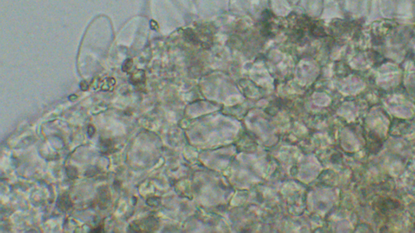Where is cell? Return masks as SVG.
Returning a JSON list of instances; mask_svg holds the SVG:
<instances>
[{"mask_svg": "<svg viewBox=\"0 0 415 233\" xmlns=\"http://www.w3.org/2000/svg\"><path fill=\"white\" fill-rule=\"evenodd\" d=\"M89 84H88V83L86 81H82L80 83V89L82 91H87L88 89H89Z\"/></svg>", "mask_w": 415, "mask_h": 233, "instance_id": "obj_7", "label": "cell"}, {"mask_svg": "<svg viewBox=\"0 0 415 233\" xmlns=\"http://www.w3.org/2000/svg\"><path fill=\"white\" fill-rule=\"evenodd\" d=\"M58 207L61 210H68L69 208L71 207L72 203H71V201L69 199V197L67 196H62V197H60L59 199L58 200Z\"/></svg>", "mask_w": 415, "mask_h": 233, "instance_id": "obj_2", "label": "cell"}, {"mask_svg": "<svg viewBox=\"0 0 415 233\" xmlns=\"http://www.w3.org/2000/svg\"><path fill=\"white\" fill-rule=\"evenodd\" d=\"M132 60L129 58V59H127L125 61H124L122 69H123V71H128V70H129V69L132 67Z\"/></svg>", "mask_w": 415, "mask_h": 233, "instance_id": "obj_6", "label": "cell"}, {"mask_svg": "<svg viewBox=\"0 0 415 233\" xmlns=\"http://www.w3.org/2000/svg\"><path fill=\"white\" fill-rule=\"evenodd\" d=\"M115 84V81L113 78H107L104 80L102 89L104 91H110L114 88Z\"/></svg>", "mask_w": 415, "mask_h": 233, "instance_id": "obj_4", "label": "cell"}, {"mask_svg": "<svg viewBox=\"0 0 415 233\" xmlns=\"http://www.w3.org/2000/svg\"><path fill=\"white\" fill-rule=\"evenodd\" d=\"M67 174L71 179H74L77 176V170L74 167H67Z\"/></svg>", "mask_w": 415, "mask_h": 233, "instance_id": "obj_5", "label": "cell"}, {"mask_svg": "<svg viewBox=\"0 0 415 233\" xmlns=\"http://www.w3.org/2000/svg\"><path fill=\"white\" fill-rule=\"evenodd\" d=\"M88 133H89V136H93L94 133H95V128L93 125H90L89 127V129H88Z\"/></svg>", "mask_w": 415, "mask_h": 233, "instance_id": "obj_8", "label": "cell"}, {"mask_svg": "<svg viewBox=\"0 0 415 233\" xmlns=\"http://www.w3.org/2000/svg\"><path fill=\"white\" fill-rule=\"evenodd\" d=\"M144 79H145V73H144V71L143 70H138V71L132 74L130 81L131 83H132L133 84H137V83H142Z\"/></svg>", "mask_w": 415, "mask_h": 233, "instance_id": "obj_3", "label": "cell"}, {"mask_svg": "<svg viewBox=\"0 0 415 233\" xmlns=\"http://www.w3.org/2000/svg\"><path fill=\"white\" fill-rule=\"evenodd\" d=\"M110 193L108 189L102 188L99 190V205L101 208H106L107 204L110 201Z\"/></svg>", "mask_w": 415, "mask_h": 233, "instance_id": "obj_1", "label": "cell"}]
</instances>
